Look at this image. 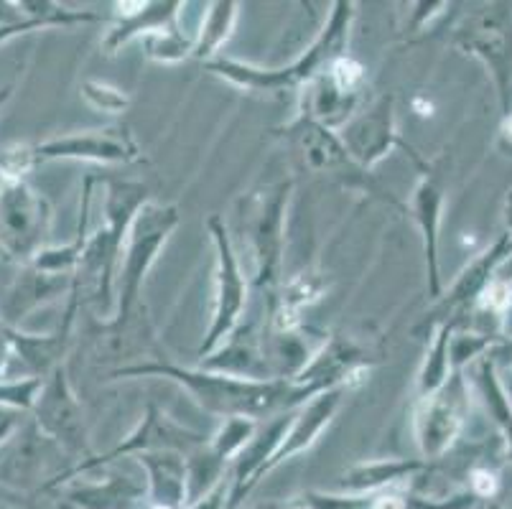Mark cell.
<instances>
[{"label": "cell", "mask_w": 512, "mask_h": 509, "mask_svg": "<svg viewBox=\"0 0 512 509\" xmlns=\"http://www.w3.org/2000/svg\"><path fill=\"white\" fill-rule=\"evenodd\" d=\"M148 509H171V507H161V504H148Z\"/></svg>", "instance_id": "d6a6232c"}, {"label": "cell", "mask_w": 512, "mask_h": 509, "mask_svg": "<svg viewBox=\"0 0 512 509\" xmlns=\"http://www.w3.org/2000/svg\"><path fill=\"white\" fill-rule=\"evenodd\" d=\"M507 301H510V286H505V283H492L487 288V306L502 308Z\"/></svg>", "instance_id": "f546056e"}, {"label": "cell", "mask_w": 512, "mask_h": 509, "mask_svg": "<svg viewBox=\"0 0 512 509\" xmlns=\"http://www.w3.org/2000/svg\"><path fill=\"white\" fill-rule=\"evenodd\" d=\"M360 380L362 377L339 382V385L319 392V395H314L309 403L301 405L299 415L291 420V426H288L281 446L276 448V454L271 456V461L265 464L263 476L271 474L273 469H278L281 464H286V461L293 459V456H299V454H304V451H309V448L316 443V438L327 431V426L334 420V415H337L344 395H347V392L352 390V387H355Z\"/></svg>", "instance_id": "8fae6325"}, {"label": "cell", "mask_w": 512, "mask_h": 509, "mask_svg": "<svg viewBox=\"0 0 512 509\" xmlns=\"http://www.w3.org/2000/svg\"><path fill=\"white\" fill-rule=\"evenodd\" d=\"M0 509H18L16 504H11V502H0Z\"/></svg>", "instance_id": "1f68e13d"}, {"label": "cell", "mask_w": 512, "mask_h": 509, "mask_svg": "<svg viewBox=\"0 0 512 509\" xmlns=\"http://www.w3.org/2000/svg\"><path fill=\"white\" fill-rule=\"evenodd\" d=\"M497 482H495V476L490 474V471H472V492L479 494V497H490L492 492H495Z\"/></svg>", "instance_id": "83f0119b"}, {"label": "cell", "mask_w": 512, "mask_h": 509, "mask_svg": "<svg viewBox=\"0 0 512 509\" xmlns=\"http://www.w3.org/2000/svg\"><path fill=\"white\" fill-rule=\"evenodd\" d=\"M207 18L202 21L197 31V41H194L192 56L199 62H212L214 54L222 49L227 39H230L232 28L237 21V3L232 0H220V3H212L207 6Z\"/></svg>", "instance_id": "d6986e66"}, {"label": "cell", "mask_w": 512, "mask_h": 509, "mask_svg": "<svg viewBox=\"0 0 512 509\" xmlns=\"http://www.w3.org/2000/svg\"><path fill=\"white\" fill-rule=\"evenodd\" d=\"M327 79L332 82L334 90L344 97H360L362 84H365V67L355 62L352 56H337L327 67Z\"/></svg>", "instance_id": "d4e9b609"}, {"label": "cell", "mask_w": 512, "mask_h": 509, "mask_svg": "<svg viewBox=\"0 0 512 509\" xmlns=\"http://www.w3.org/2000/svg\"><path fill=\"white\" fill-rule=\"evenodd\" d=\"M423 461L408 459H383L370 461V464H357L339 476V489L347 494H380L395 489L398 484L408 482L423 469Z\"/></svg>", "instance_id": "2e32d148"}, {"label": "cell", "mask_w": 512, "mask_h": 509, "mask_svg": "<svg viewBox=\"0 0 512 509\" xmlns=\"http://www.w3.org/2000/svg\"><path fill=\"white\" fill-rule=\"evenodd\" d=\"M413 212H416L418 224H421L423 240H426V260H428V291L439 298V263H436V240H439V222H441V189L434 179H423L413 196Z\"/></svg>", "instance_id": "ac0fdd59"}, {"label": "cell", "mask_w": 512, "mask_h": 509, "mask_svg": "<svg viewBox=\"0 0 512 509\" xmlns=\"http://www.w3.org/2000/svg\"><path fill=\"white\" fill-rule=\"evenodd\" d=\"M227 502H230V484H225V479H222V482L217 484L207 497L189 504L186 509H227Z\"/></svg>", "instance_id": "4316f807"}, {"label": "cell", "mask_w": 512, "mask_h": 509, "mask_svg": "<svg viewBox=\"0 0 512 509\" xmlns=\"http://www.w3.org/2000/svg\"><path fill=\"white\" fill-rule=\"evenodd\" d=\"M67 499L77 509H141L148 499L146 476L105 471L90 482H74Z\"/></svg>", "instance_id": "4fadbf2b"}, {"label": "cell", "mask_w": 512, "mask_h": 509, "mask_svg": "<svg viewBox=\"0 0 512 509\" xmlns=\"http://www.w3.org/2000/svg\"><path fill=\"white\" fill-rule=\"evenodd\" d=\"M204 443L207 441H204L202 433H194L189 431V428L176 426L174 420L166 418V415L161 413L158 405H148L146 415H143V420L138 423L136 431L130 433L120 446H115L113 451H107V454L102 456H87V459L79 461L77 466H72L69 471L59 474L49 487H59L62 482H69V479L85 474V471L102 469V466L118 461L120 456H136L143 454V451H164V448L166 451H179V454H184V451L192 454L194 448L204 446Z\"/></svg>", "instance_id": "52a82bcc"}, {"label": "cell", "mask_w": 512, "mask_h": 509, "mask_svg": "<svg viewBox=\"0 0 512 509\" xmlns=\"http://www.w3.org/2000/svg\"><path fill=\"white\" fill-rule=\"evenodd\" d=\"M291 133L296 135V140H299L301 148H304L306 161H309L311 168H316V171H339V168H357V171H362V168L347 156L339 135H334L332 128H327V125L316 123V120L309 118L306 112L291 125Z\"/></svg>", "instance_id": "e0dca14e"}, {"label": "cell", "mask_w": 512, "mask_h": 509, "mask_svg": "<svg viewBox=\"0 0 512 509\" xmlns=\"http://www.w3.org/2000/svg\"><path fill=\"white\" fill-rule=\"evenodd\" d=\"M11 92H13V87H3V90H0V105H3V102L11 97Z\"/></svg>", "instance_id": "4dcf8cb0"}, {"label": "cell", "mask_w": 512, "mask_h": 509, "mask_svg": "<svg viewBox=\"0 0 512 509\" xmlns=\"http://www.w3.org/2000/svg\"><path fill=\"white\" fill-rule=\"evenodd\" d=\"M34 163L59 161H97V163H133L141 161V148L125 130H92V133L64 135V138L46 140L31 148Z\"/></svg>", "instance_id": "30bf717a"}, {"label": "cell", "mask_w": 512, "mask_h": 509, "mask_svg": "<svg viewBox=\"0 0 512 509\" xmlns=\"http://www.w3.org/2000/svg\"><path fill=\"white\" fill-rule=\"evenodd\" d=\"M507 135H512V120H510V123H507Z\"/></svg>", "instance_id": "836d02e7"}, {"label": "cell", "mask_w": 512, "mask_h": 509, "mask_svg": "<svg viewBox=\"0 0 512 509\" xmlns=\"http://www.w3.org/2000/svg\"><path fill=\"white\" fill-rule=\"evenodd\" d=\"M288 191H291V184H281L268 191L260 199L258 209H255L253 227H250V235H253L255 245V263H258L255 283H258L260 291L265 288V293L271 296V303L276 298L273 291H276L278 273H281L283 217H286Z\"/></svg>", "instance_id": "9c48e42d"}, {"label": "cell", "mask_w": 512, "mask_h": 509, "mask_svg": "<svg viewBox=\"0 0 512 509\" xmlns=\"http://www.w3.org/2000/svg\"><path fill=\"white\" fill-rule=\"evenodd\" d=\"M146 476L148 504L186 509V456L179 451H143L136 454Z\"/></svg>", "instance_id": "9a60e30c"}, {"label": "cell", "mask_w": 512, "mask_h": 509, "mask_svg": "<svg viewBox=\"0 0 512 509\" xmlns=\"http://www.w3.org/2000/svg\"><path fill=\"white\" fill-rule=\"evenodd\" d=\"M179 224V209L174 204L164 207V204H143L138 209L136 219L130 224L128 240H125V260L120 263V278H118V298H115V308H118V319L115 326H123L125 319L133 314L138 296H141V286L151 265L156 263L158 252L169 240L171 232Z\"/></svg>", "instance_id": "277c9868"}, {"label": "cell", "mask_w": 512, "mask_h": 509, "mask_svg": "<svg viewBox=\"0 0 512 509\" xmlns=\"http://www.w3.org/2000/svg\"><path fill=\"white\" fill-rule=\"evenodd\" d=\"M148 204V189L138 181H110L107 184L105 217L107 224L90 237L79 260V268L74 280H92L95 283V296L102 306L113 301L115 275L120 268V255L125 250L128 230L138 209Z\"/></svg>", "instance_id": "3957f363"}, {"label": "cell", "mask_w": 512, "mask_h": 509, "mask_svg": "<svg viewBox=\"0 0 512 509\" xmlns=\"http://www.w3.org/2000/svg\"><path fill=\"white\" fill-rule=\"evenodd\" d=\"M51 230V204L26 181L0 184V255L29 263L44 250Z\"/></svg>", "instance_id": "5b68a950"}, {"label": "cell", "mask_w": 512, "mask_h": 509, "mask_svg": "<svg viewBox=\"0 0 512 509\" xmlns=\"http://www.w3.org/2000/svg\"><path fill=\"white\" fill-rule=\"evenodd\" d=\"M64 278H67V275H46L31 268V273L26 275V278L18 280V286L13 288L6 306H3L6 319L11 321V324H16V321L23 319V314H26L29 308H34L36 303L46 301V298H51L54 293L64 291Z\"/></svg>", "instance_id": "ffe728a7"}, {"label": "cell", "mask_w": 512, "mask_h": 509, "mask_svg": "<svg viewBox=\"0 0 512 509\" xmlns=\"http://www.w3.org/2000/svg\"><path fill=\"white\" fill-rule=\"evenodd\" d=\"M449 336V326H441L434 344H431L426 364H423L421 375H418V395H421V400L431 398L446 385V377H449Z\"/></svg>", "instance_id": "44dd1931"}, {"label": "cell", "mask_w": 512, "mask_h": 509, "mask_svg": "<svg viewBox=\"0 0 512 509\" xmlns=\"http://www.w3.org/2000/svg\"><path fill=\"white\" fill-rule=\"evenodd\" d=\"M339 140L347 156L360 168H372L377 161H383L393 146H406L395 135L393 97H380L370 110L344 125Z\"/></svg>", "instance_id": "7c38bea8"}, {"label": "cell", "mask_w": 512, "mask_h": 509, "mask_svg": "<svg viewBox=\"0 0 512 509\" xmlns=\"http://www.w3.org/2000/svg\"><path fill=\"white\" fill-rule=\"evenodd\" d=\"M79 92L95 110L107 112V115H123L130 107V97L123 90L107 82H97V79H85L79 84Z\"/></svg>", "instance_id": "cb8c5ba5"}, {"label": "cell", "mask_w": 512, "mask_h": 509, "mask_svg": "<svg viewBox=\"0 0 512 509\" xmlns=\"http://www.w3.org/2000/svg\"><path fill=\"white\" fill-rule=\"evenodd\" d=\"M258 431V423L253 418H225V426L217 431V436L207 443L209 451L220 461L230 464L240 456V451L250 443V438Z\"/></svg>", "instance_id": "7402d4cb"}, {"label": "cell", "mask_w": 512, "mask_h": 509, "mask_svg": "<svg viewBox=\"0 0 512 509\" xmlns=\"http://www.w3.org/2000/svg\"><path fill=\"white\" fill-rule=\"evenodd\" d=\"M143 46H146V56L156 59V62H181L186 56H192L194 51V39L186 36L181 31V26L166 28V31H158V34L143 36Z\"/></svg>", "instance_id": "603a6c76"}, {"label": "cell", "mask_w": 512, "mask_h": 509, "mask_svg": "<svg viewBox=\"0 0 512 509\" xmlns=\"http://www.w3.org/2000/svg\"><path fill=\"white\" fill-rule=\"evenodd\" d=\"M34 415L41 433L62 443L72 454H85V459L90 456L82 408H79L72 387H69L64 364H59L57 370L44 380V387H41L39 398H36Z\"/></svg>", "instance_id": "ba28073f"}, {"label": "cell", "mask_w": 512, "mask_h": 509, "mask_svg": "<svg viewBox=\"0 0 512 509\" xmlns=\"http://www.w3.org/2000/svg\"><path fill=\"white\" fill-rule=\"evenodd\" d=\"M209 235L217 250V296H214V314L209 324L207 339L199 347V357L207 359L235 334L248 303V280L242 275L240 260L232 247L230 232L220 217H209Z\"/></svg>", "instance_id": "8992f818"}, {"label": "cell", "mask_w": 512, "mask_h": 509, "mask_svg": "<svg viewBox=\"0 0 512 509\" xmlns=\"http://www.w3.org/2000/svg\"><path fill=\"white\" fill-rule=\"evenodd\" d=\"M18 413H21V410L8 408V405H0V443L6 441V438L16 431Z\"/></svg>", "instance_id": "f1b7e54d"}, {"label": "cell", "mask_w": 512, "mask_h": 509, "mask_svg": "<svg viewBox=\"0 0 512 509\" xmlns=\"http://www.w3.org/2000/svg\"><path fill=\"white\" fill-rule=\"evenodd\" d=\"M41 387H44V377L0 382V405L16 410H34Z\"/></svg>", "instance_id": "484cf974"}, {"label": "cell", "mask_w": 512, "mask_h": 509, "mask_svg": "<svg viewBox=\"0 0 512 509\" xmlns=\"http://www.w3.org/2000/svg\"><path fill=\"white\" fill-rule=\"evenodd\" d=\"M118 377H164L179 382L186 392L202 405L207 413L225 418H258V415L281 413V410L301 408L314 395L339 385V382H288V380H253V377L225 375L212 370H186L174 364H138L115 372ZM365 372H360L362 377ZM352 377V380H355ZM347 382V380H344Z\"/></svg>", "instance_id": "6da1fadb"}, {"label": "cell", "mask_w": 512, "mask_h": 509, "mask_svg": "<svg viewBox=\"0 0 512 509\" xmlns=\"http://www.w3.org/2000/svg\"><path fill=\"white\" fill-rule=\"evenodd\" d=\"M352 16H355V3H347V0L334 3V11L332 16H329L327 26L321 28V34L316 36L314 44L304 51V56L296 59L293 64H288V67L258 69V67H250V64L232 62V59L214 56L212 62H207V72L237 84V87H242V90H253V92L293 90V87H299V84L311 82V79L319 77L321 67H329L337 56L344 54Z\"/></svg>", "instance_id": "7a4b0ae2"}, {"label": "cell", "mask_w": 512, "mask_h": 509, "mask_svg": "<svg viewBox=\"0 0 512 509\" xmlns=\"http://www.w3.org/2000/svg\"><path fill=\"white\" fill-rule=\"evenodd\" d=\"M459 426H462V410H459V400L451 395V387L449 390L441 387L436 395L421 400V410L416 418L421 454L426 459H436L444 454L459 433Z\"/></svg>", "instance_id": "5bb4252c"}]
</instances>
